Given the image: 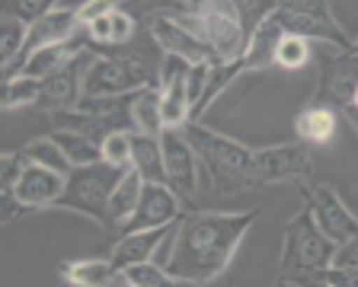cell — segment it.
<instances>
[{
  "label": "cell",
  "mask_w": 358,
  "mask_h": 287,
  "mask_svg": "<svg viewBox=\"0 0 358 287\" xmlns=\"http://www.w3.org/2000/svg\"><path fill=\"white\" fill-rule=\"evenodd\" d=\"M259 211H189L170 243L166 272L186 284H208L231 268Z\"/></svg>",
  "instance_id": "1"
},
{
  "label": "cell",
  "mask_w": 358,
  "mask_h": 287,
  "mask_svg": "<svg viewBox=\"0 0 358 287\" xmlns=\"http://www.w3.org/2000/svg\"><path fill=\"white\" fill-rule=\"evenodd\" d=\"M93 64L83 74V99H119L160 87V48L150 32H138L125 48H93Z\"/></svg>",
  "instance_id": "2"
},
{
  "label": "cell",
  "mask_w": 358,
  "mask_h": 287,
  "mask_svg": "<svg viewBox=\"0 0 358 287\" xmlns=\"http://www.w3.org/2000/svg\"><path fill=\"white\" fill-rule=\"evenodd\" d=\"M160 13L170 20L182 22L192 36L205 42L215 64H237L246 54L243 22H240L237 3H224V0H195V3H160Z\"/></svg>",
  "instance_id": "3"
},
{
  "label": "cell",
  "mask_w": 358,
  "mask_h": 287,
  "mask_svg": "<svg viewBox=\"0 0 358 287\" xmlns=\"http://www.w3.org/2000/svg\"><path fill=\"white\" fill-rule=\"evenodd\" d=\"M189 144L199 154V163L208 170V179L215 185L217 195H237V191H253V150L231 140L224 134L211 131V128L199 125V122H189L186 128Z\"/></svg>",
  "instance_id": "4"
},
{
  "label": "cell",
  "mask_w": 358,
  "mask_h": 287,
  "mask_svg": "<svg viewBox=\"0 0 358 287\" xmlns=\"http://www.w3.org/2000/svg\"><path fill=\"white\" fill-rule=\"evenodd\" d=\"M339 246L317 227L313 214L301 207L282 230V278H298V274L323 272L333 265V256Z\"/></svg>",
  "instance_id": "5"
},
{
  "label": "cell",
  "mask_w": 358,
  "mask_h": 287,
  "mask_svg": "<svg viewBox=\"0 0 358 287\" xmlns=\"http://www.w3.org/2000/svg\"><path fill=\"white\" fill-rule=\"evenodd\" d=\"M128 170H115L109 163H93V166H77L71 170L67 176V185H64V195L55 207L58 211H74V214H83L90 217L93 223L109 230V217H106V207H109V198L115 185L125 179Z\"/></svg>",
  "instance_id": "6"
},
{
  "label": "cell",
  "mask_w": 358,
  "mask_h": 287,
  "mask_svg": "<svg viewBox=\"0 0 358 287\" xmlns=\"http://www.w3.org/2000/svg\"><path fill=\"white\" fill-rule=\"evenodd\" d=\"M134 99H138V93L119 96V99H80L74 112H55L52 118L61 131L83 134L103 147V140L109 134L134 131Z\"/></svg>",
  "instance_id": "7"
},
{
  "label": "cell",
  "mask_w": 358,
  "mask_h": 287,
  "mask_svg": "<svg viewBox=\"0 0 358 287\" xmlns=\"http://www.w3.org/2000/svg\"><path fill=\"white\" fill-rule=\"evenodd\" d=\"M313 103L329 105L358 131V54L336 52L320 61V80H317Z\"/></svg>",
  "instance_id": "8"
},
{
  "label": "cell",
  "mask_w": 358,
  "mask_h": 287,
  "mask_svg": "<svg viewBox=\"0 0 358 287\" xmlns=\"http://www.w3.org/2000/svg\"><path fill=\"white\" fill-rule=\"evenodd\" d=\"M313 176V156L307 144H278V147H262L253 150V185L256 189H268L278 182L291 185H307Z\"/></svg>",
  "instance_id": "9"
},
{
  "label": "cell",
  "mask_w": 358,
  "mask_h": 287,
  "mask_svg": "<svg viewBox=\"0 0 358 287\" xmlns=\"http://www.w3.org/2000/svg\"><path fill=\"white\" fill-rule=\"evenodd\" d=\"M160 150H164V170H166V185L179 195L182 205H192L195 195H199V154L189 144L186 131L182 128H166L160 134Z\"/></svg>",
  "instance_id": "10"
},
{
  "label": "cell",
  "mask_w": 358,
  "mask_h": 287,
  "mask_svg": "<svg viewBox=\"0 0 358 287\" xmlns=\"http://www.w3.org/2000/svg\"><path fill=\"white\" fill-rule=\"evenodd\" d=\"M304 207L313 214V221L336 246L358 240V217L345 207V201L336 195L329 185H301Z\"/></svg>",
  "instance_id": "11"
},
{
  "label": "cell",
  "mask_w": 358,
  "mask_h": 287,
  "mask_svg": "<svg viewBox=\"0 0 358 287\" xmlns=\"http://www.w3.org/2000/svg\"><path fill=\"white\" fill-rule=\"evenodd\" d=\"M80 29H83V26H80V16H77V7L55 3L52 13L42 16L36 26H29V38H26V45H22V54L16 58L13 67H7V71H3V83L13 80V77L20 74V67L26 64L32 54H38L42 48H52V45L71 42V38H74Z\"/></svg>",
  "instance_id": "12"
},
{
  "label": "cell",
  "mask_w": 358,
  "mask_h": 287,
  "mask_svg": "<svg viewBox=\"0 0 358 287\" xmlns=\"http://www.w3.org/2000/svg\"><path fill=\"white\" fill-rule=\"evenodd\" d=\"M186 214H189L186 205L179 201V195L170 189V185H148L144 182L141 201H138L134 214L128 217V223L119 230V236H131V233H141V230L170 227V223L182 221Z\"/></svg>",
  "instance_id": "13"
},
{
  "label": "cell",
  "mask_w": 358,
  "mask_h": 287,
  "mask_svg": "<svg viewBox=\"0 0 358 287\" xmlns=\"http://www.w3.org/2000/svg\"><path fill=\"white\" fill-rule=\"evenodd\" d=\"M93 48L77 58H71L64 67H58L55 74H48L42 80V99H38V109L45 112H74L83 99V74L87 67L93 64Z\"/></svg>",
  "instance_id": "14"
},
{
  "label": "cell",
  "mask_w": 358,
  "mask_h": 287,
  "mask_svg": "<svg viewBox=\"0 0 358 287\" xmlns=\"http://www.w3.org/2000/svg\"><path fill=\"white\" fill-rule=\"evenodd\" d=\"M148 32L157 42L160 54H166V58L186 61L189 67L192 64H215L211 52L205 48V42H201L199 36H192L182 22H176L166 13H160V10H154V16H148Z\"/></svg>",
  "instance_id": "15"
},
{
  "label": "cell",
  "mask_w": 358,
  "mask_h": 287,
  "mask_svg": "<svg viewBox=\"0 0 358 287\" xmlns=\"http://www.w3.org/2000/svg\"><path fill=\"white\" fill-rule=\"evenodd\" d=\"M22 160H26V156H22ZM64 185H67V176L26 160L22 163V172H20V182H16V198H20V205L26 207V211H45V207H55L61 201Z\"/></svg>",
  "instance_id": "16"
},
{
  "label": "cell",
  "mask_w": 358,
  "mask_h": 287,
  "mask_svg": "<svg viewBox=\"0 0 358 287\" xmlns=\"http://www.w3.org/2000/svg\"><path fill=\"white\" fill-rule=\"evenodd\" d=\"M176 230H179V221L170 223V227H160V230H141V233H131V236H119V243H115V249H112L109 258L115 262L119 272H128V268H134V265H144V262L154 258V252L160 249L166 240L176 236Z\"/></svg>",
  "instance_id": "17"
},
{
  "label": "cell",
  "mask_w": 358,
  "mask_h": 287,
  "mask_svg": "<svg viewBox=\"0 0 358 287\" xmlns=\"http://www.w3.org/2000/svg\"><path fill=\"white\" fill-rule=\"evenodd\" d=\"M138 20H134L128 10H122V3L109 10L106 16H99L96 22L87 26L90 36V48H125L138 38Z\"/></svg>",
  "instance_id": "18"
},
{
  "label": "cell",
  "mask_w": 358,
  "mask_h": 287,
  "mask_svg": "<svg viewBox=\"0 0 358 287\" xmlns=\"http://www.w3.org/2000/svg\"><path fill=\"white\" fill-rule=\"evenodd\" d=\"M58 274L67 287H119L122 281H125V272H119L112 258H77V262H61Z\"/></svg>",
  "instance_id": "19"
},
{
  "label": "cell",
  "mask_w": 358,
  "mask_h": 287,
  "mask_svg": "<svg viewBox=\"0 0 358 287\" xmlns=\"http://www.w3.org/2000/svg\"><path fill=\"white\" fill-rule=\"evenodd\" d=\"M141 191H144V179H141L138 170H128L125 179L115 185V191H112V198H109V207H106L109 230L115 236H119V230L125 227L128 217L134 214V207H138V201H141Z\"/></svg>",
  "instance_id": "20"
},
{
  "label": "cell",
  "mask_w": 358,
  "mask_h": 287,
  "mask_svg": "<svg viewBox=\"0 0 358 287\" xmlns=\"http://www.w3.org/2000/svg\"><path fill=\"white\" fill-rule=\"evenodd\" d=\"M131 170L141 172V179L148 185H166L160 138H148V134L131 131Z\"/></svg>",
  "instance_id": "21"
},
{
  "label": "cell",
  "mask_w": 358,
  "mask_h": 287,
  "mask_svg": "<svg viewBox=\"0 0 358 287\" xmlns=\"http://www.w3.org/2000/svg\"><path fill=\"white\" fill-rule=\"evenodd\" d=\"M336 125H339V115H336L329 105L310 103L294 118V134H298L304 144H329V140L336 138Z\"/></svg>",
  "instance_id": "22"
},
{
  "label": "cell",
  "mask_w": 358,
  "mask_h": 287,
  "mask_svg": "<svg viewBox=\"0 0 358 287\" xmlns=\"http://www.w3.org/2000/svg\"><path fill=\"white\" fill-rule=\"evenodd\" d=\"M134 134H148V138H160L166 131L164 125V99H160V87L141 89L134 99Z\"/></svg>",
  "instance_id": "23"
},
{
  "label": "cell",
  "mask_w": 358,
  "mask_h": 287,
  "mask_svg": "<svg viewBox=\"0 0 358 287\" xmlns=\"http://www.w3.org/2000/svg\"><path fill=\"white\" fill-rule=\"evenodd\" d=\"M45 138L52 140L55 147L61 150V154L71 160V166H93V163L103 160V147H99L96 140L83 138V134H74V131H61V128H55L52 134H45Z\"/></svg>",
  "instance_id": "24"
},
{
  "label": "cell",
  "mask_w": 358,
  "mask_h": 287,
  "mask_svg": "<svg viewBox=\"0 0 358 287\" xmlns=\"http://www.w3.org/2000/svg\"><path fill=\"white\" fill-rule=\"evenodd\" d=\"M26 38H29V26L20 22L16 16L3 13V20H0V64H3V71L16 64V58L22 54Z\"/></svg>",
  "instance_id": "25"
},
{
  "label": "cell",
  "mask_w": 358,
  "mask_h": 287,
  "mask_svg": "<svg viewBox=\"0 0 358 287\" xmlns=\"http://www.w3.org/2000/svg\"><path fill=\"white\" fill-rule=\"evenodd\" d=\"M38 99H42V80H32V77H13V80H7L3 83V96H0V103H3L7 112L38 105Z\"/></svg>",
  "instance_id": "26"
},
{
  "label": "cell",
  "mask_w": 358,
  "mask_h": 287,
  "mask_svg": "<svg viewBox=\"0 0 358 287\" xmlns=\"http://www.w3.org/2000/svg\"><path fill=\"white\" fill-rule=\"evenodd\" d=\"M26 160H32V163H38V166H45V170H55V172H61V176H71V160H67L64 154H61L58 147H55L48 138H38V140H32V144H26V147L20 150Z\"/></svg>",
  "instance_id": "27"
},
{
  "label": "cell",
  "mask_w": 358,
  "mask_h": 287,
  "mask_svg": "<svg viewBox=\"0 0 358 287\" xmlns=\"http://www.w3.org/2000/svg\"><path fill=\"white\" fill-rule=\"evenodd\" d=\"M125 284L131 287H192L186 281L173 278L166 272V265H157V262H144V265H134L125 272Z\"/></svg>",
  "instance_id": "28"
},
{
  "label": "cell",
  "mask_w": 358,
  "mask_h": 287,
  "mask_svg": "<svg viewBox=\"0 0 358 287\" xmlns=\"http://www.w3.org/2000/svg\"><path fill=\"white\" fill-rule=\"evenodd\" d=\"M310 45L313 42H307V38L285 36L275 48V67H282V71H301V67H307L310 58H313Z\"/></svg>",
  "instance_id": "29"
},
{
  "label": "cell",
  "mask_w": 358,
  "mask_h": 287,
  "mask_svg": "<svg viewBox=\"0 0 358 287\" xmlns=\"http://www.w3.org/2000/svg\"><path fill=\"white\" fill-rule=\"evenodd\" d=\"M103 163L115 170H131V131H115L103 140Z\"/></svg>",
  "instance_id": "30"
},
{
  "label": "cell",
  "mask_w": 358,
  "mask_h": 287,
  "mask_svg": "<svg viewBox=\"0 0 358 287\" xmlns=\"http://www.w3.org/2000/svg\"><path fill=\"white\" fill-rule=\"evenodd\" d=\"M55 10L52 0H10L7 7H3V13L16 16L20 22H26V26H36L42 16H48Z\"/></svg>",
  "instance_id": "31"
},
{
  "label": "cell",
  "mask_w": 358,
  "mask_h": 287,
  "mask_svg": "<svg viewBox=\"0 0 358 287\" xmlns=\"http://www.w3.org/2000/svg\"><path fill=\"white\" fill-rule=\"evenodd\" d=\"M275 10L272 0H259V3H250V0H237V13H240V22H243V32L246 38H253V32L259 29L266 16Z\"/></svg>",
  "instance_id": "32"
},
{
  "label": "cell",
  "mask_w": 358,
  "mask_h": 287,
  "mask_svg": "<svg viewBox=\"0 0 358 287\" xmlns=\"http://www.w3.org/2000/svg\"><path fill=\"white\" fill-rule=\"evenodd\" d=\"M211 71H215V64H192V67H189L186 87H189V105H192V112H195V105L201 103L205 89H208V83H211Z\"/></svg>",
  "instance_id": "33"
},
{
  "label": "cell",
  "mask_w": 358,
  "mask_h": 287,
  "mask_svg": "<svg viewBox=\"0 0 358 287\" xmlns=\"http://www.w3.org/2000/svg\"><path fill=\"white\" fill-rule=\"evenodd\" d=\"M333 265L336 268H355L358 272V240H349V243H343L336 249Z\"/></svg>",
  "instance_id": "34"
},
{
  "label": "cell",
  "mask_w": 358,
  "mask_h": 287,
  "mask_svg": "<svg viewBox=\"0 0 358 287\" xmlns=\"http://www.w3.org/2000/svg\"><path fill=\"white\" fill-rule=\"evenodd\" d=\"M275 287H301V284H298V281H291V278H278Z\"/></svg>",
  "instance_id": "35"
},
{
  "label": "cell",
  "mask_w": 358,
  "mask_h": 287,
  "mask_svg": "<svg viewBox=\"0 0 358 287\" xmlns=\"http://www.w3.org/2000/svg\"><path fill=\"white\" fill-rule=\"evenodd\" d=\"M349 52H352V54H358V38H355V42H352V48H349Z\"/></svg>",
  "instance_id": "36"
},
{
  "label": "cell",
  "mask_w": 358,
  "mask_h": 287,
  "mask_svg": "<svg viewBox=\"0 0 358 287\" xmlns=\"http://www.w3.org/2000/svg\"><path fill=\"white\" fill-rule=\"evenodd\" d=\"M301 287H320V284H301Z\"/></svg>",
  "instance_id": "37"
},
{
  "label": "cell",
  "mask_w": 358,
  "mask_h": 287,
  "mask_svg": "<svg viewBox=\"0 0 358 287\" xmlns=\"http://www.w3.org/2000/svg\"><path fill=\"white\" fill-rule=\"evenodd\" d=\"M119 287H131V284H125V281H122V284H119Z\"/></svg>",
  "instance_id": "38"
}]
</instances>
